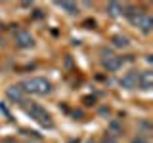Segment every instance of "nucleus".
<instances>
[{"label": "nucleus", "mask_w": 153, "mask_h": 143, "mask_svg": "<svg viewBox=\"0 0 153 143\" xmlns=\"http://www.w3.org/2000/svg\"><path fill=\"white\" fill-rule=\"evenodd\" d=\"M25 92L33 94V95H48L52 92V84L50 80H46L44 76H33V78H29L23 82L21 86Z\"/></svg>", "instance_id": "f257e3e1"}, {"label": "nucleus", "mask_w": 153, "mask_h": 143, "mask_svg": "<svg viewBox=\"0 0 153 143\" xmlns=\"http://www.w3.org/2000/svg\"><path fill=\"white\" fill-rule=\"evenodd\" d=\"M25 113H27V114H29V116H31L35 122L40 124V126H46V128H52V126H54L50 113H48L46 109L42 107V105H38V103L25 105Z\"/></svg>", "instance_id": "f03ea898"}, {"label": "nucleus", "mask_w": 153, "mask_h": 143, "mask_svg": "<svg viewBox=\"0 0 153 143\" xmlns=\"http://www.w3.org/2000/svg\"><path fill=\"white\" fill-rule=\"evenodd\" d=\"M102 63H103V69H107L109 73H115V71H119L123 67V57L119 55H113L109 50H103L102 52Z\"/></svg>", "instance_id": "7ed1b4c3"}, {"label": "nucleus", "mask_w": 153, "mask_h": 143, "mask_svg": "<svg viewBox=\"0 0 153 143\" xmlns=\"http://www.w3.org/2000/svg\"><path fill=\"white\" fill-rule=\"evenodd\" d=\"M16 46L23 48V50L33 48V46H35V36H33L29 31H17L16 32Z\"/></svg>", "instance_id": "20e7f679"}, {"label": "nucleus", "mask_w": 153, "mask_h": 143, "mask_svg": "<svg viewBox=\"0 0 153 143\" xmlns=\"http://www.w3.org/2000/svg\"><path fill=\"white\" fill-rule=\"evenodd\" d=\"M6 97L12 103H23L25 101V90L19 84H13V86H10V88H6Z\"/></svg>", "instance_id": "39448f33"}, {"label": "nucleus", "mask_w": 153, "mask_h": 143, "mask_svg": "<svg viewBox=\"0 0 153 143\" xmlns=\"http://www.w3.org/2000/svg\"><path fill=\"white\" fill-rule=\"evenodd\" d=\"M138 88H142L143 92H149L153 88V73L151 71H143L138 74Z\"/></svg>", "instance_id": "423d86ee"}, {"label": "nucleus", "mask_w": 153, "mask_h": 143, "mask_svg": "<svg viewBox=\"0 0 153 143\" xmlns=\"http://www.w3.org/2000/svg\"><path fill=\"white\" fill-rule=\"evenodd\" d=\"M121 86H123L124 90H134V88H138V74L134 73V71H132V73H126V74L121 78Z\"/></svg>", "instance_id": "0eeeda50"}, {"label": "nucleus", "mask_w": 153, "mask_h": 143, "mask_svg": "<svg viewBox=\"0 0 153 143\" xmlns=\"http://www.w3.org/2000/svg\"><path fill=\"white\" fill-rule=\"evenodd\" d=\"M123 15H126L128 17V21L132 23V25H140V21H142V17H143V13L140 12V10H136V8H124V13Z\"/></svg>", "instance_id": "6e6552de"}, {"label": "nucleus", "mask_w": 153, "mask_h": 143, "mask_svg": "<svg viewBox=\"0 0 153 143\" xmlns=\"http://www.w3.org/2000/svg\"><path fill=\"white\" fill-rule=\"evenodd\" d=\"M107 13L111 17H121L123 13H124V6H123V4H119V2H109L107 4Z\"/></svg>", "instance_id": "1a4fd4ad"}, {"label": "nucleus", "mask_w": 153, "mask_h": 143, "mask_svg": "<svg viewBox=\"0 0 153 143\" xmlns=\"http://www.w3.org/2000/svg\"><path fill=\"white\" fill-rule=\"evenodd\" d=\"M140 31L143 32V35H149V32L153 31V17L151 15H146L143 13V17H142V21H140Z\"/></svg>", "instance_id": "9d476101"}, {"label": "nucleus", "mask_w": 153, "mask_h": 143, "mask_svg": "<svg viewBox=\"0 0 153 143\" xmlns=\"http://www.w3.org/2000/svg\"><path fill=\"white\" fill-rule=\"evenodd\" d=\"M56 6L59 8V10H63L65 13H69V15H75L76 12H79V8H76V4H73V2H56Z\"/></svg>", "instance_id": "9b49d317"}, {"label": "nucleus", "mask_w": 153, "mask_h": 143, "mask_svg": "<svg viewBox=\"0 0 153 143\" xmlns=\"http://www.w3.org/2000/svg\"><path fill=\"white\" fill-rule=\"evenodd\" d=\"M111 42H113L115 48H126V46H128V38L123 36V35H115V36L111 38Z\"/></svg>", "instance_id": "f8f14e48"}, {"label": "nucleus", "mask_w": 153, "mask_h": 143, "mask_svg": "<svg viewBox=\"0 0 153 143\" xmlns=\"http://www.w3.org/2000/svg\"><path fill=\"white\" fill-rule=\"evenodd\" d=\"M121 133H123V126L119 122H111V124H109V133H107V136H111V137L117 139V136H121Z\"/></svg>", "instance_id": "ddd939ff"}, {"label": "nucleus", "mask_w": 153, "mask_h": 143, "mask_svg": "<svg viewBox=\"0 0 153 143\" xmlns=\"http://www.w3.org/2000/svg\"><path fill=\"white\" fill-rule=\"evenodd\" d=\"M130 143H149V141H147L146 136H140V133H138V136H134L130 139Z\"/></svg>", "instance_id": "4468645a"}, {"label": "nucleus", "mask_w": 153, "mask_h": 143, "mask_svg": "<svg viewBox=\"0 0 153 143\" xmlns=\"http://www.w3.org/2000/svg\"><path fill=\"white\" fill-rule=\"evenodd\" d=\"M100 143H119V141L115 139V137H111V136H103V137H102V141H100Z\"/></svg>", "instance_id": "2eb2a0df"}, {"label": "nucleus", "mask_w": 153, "mask_h": 143, "mask_svg": "<svg viewBox=\"0 0 153 143\" xmlns=\"http://www.w3.org/2000/svg\"><path fill=\"white\" fill-rule=\"evenodd\" d=\"M0 29H2V25H0Z\"/></svg>", "instance_id": "dca6fc26"}]
</instances>
